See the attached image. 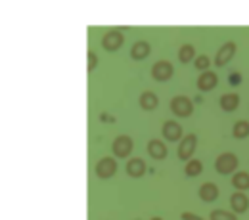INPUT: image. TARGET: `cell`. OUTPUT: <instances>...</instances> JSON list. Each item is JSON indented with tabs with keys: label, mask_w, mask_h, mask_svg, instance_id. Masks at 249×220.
Listing matches in <instances>:
<instances>
[{
	"label": "cell",
	"mask_w": 249,
	"mask_h": 220,
	"mask_svg": "<svg viewBox=\"0 0 249 220\" xmlns=\"http://www.w3.org/2000/svg\"><path fill=\"white\" fill-rule=\"evenodd\" d=\"M171 111L177 117H190L194 113V103L186 96H175L171 100Z\"/></svg>",
	"instance_id": "obj_1"
},
{
	"label": "cell",
	"mask_w": 249,
	"mask_h": 220,
	"mask_svg": "<svg viewBox=\"0 0 249 220\" xmlns=\"http://www.w3.org/2000/svg\"><path fill=\"white\" fill-rule=\"evenodd\" d=\"M238 165H240L238 157H236L234 153H230V152H226V153L218 155L217 161H215V169H217L218 174H230V172H234V170H236V167H238Z\"/></svg>",
	"instance_id": "obj_2"
},
{
	"label": "cell",
	"mask_w": 249,
	"mask_h": 220,
	"mask_svg": "<svg viewBox=\"0 0 249 220\" xmlns=\"http://www.w3.org/2000/svg\"><path fill=\"white\" fill-rule=\"evenodd\" d=\"M117 172V161L113 157H102L96 163V176L102 180L111 178Z\"/></svg>",
	"instance_id": "obj_3"
},
{
	"label": "cell",
	"mask_w": 249,
	"mask_h": 220,
	"mask_svg": "<svg viewBox=\"0 0 249 220\" xmlns=\"http://www.w3.org/2000/svg\"><path fill=\"white\" fill-rule=\"evenodd\" d=\"M175 69H173V63L167 62V60H161V62H156L154 67H152V77L156 79L157 83H165L173 77Z\"/></svg>",
	"instance_id": "obj_4"
},
{
	"label": "cell",
	"mask_w": 249,
	"mask_h": 220,
	"mask_svg": "<svg viewBox=\"0 0 249 220\" xmlns=\"http://www.w3.org/2000/svg\"><path fill=\"white\" fill-rule=\"evenodd\" d=\"M113 153L117 155V157H128L130 155V152H132V148H134V142H132V138L130 136H126V134H121V136H117L115 140H113Z\"/></svg>",
	"instance_id": "obj_5"
},
{
	"label": "cell",
	"mask_w": 249,
	"mask_h": 220,
	"mask_svg": "<svg viewBox=\"0 0 249 220\" xmlns=\"http://www.w3.org/2000/svg\"><path fill=\"white\" fill-rule=\"evenodd\" d=\"M196 146H197V136L196 134H186L180 140V146H178V159L190 161L194 152H196Z\"/></svg>",
	"instance_id": "obj_6"
},
{
	"label": "cell",
	"mask_w": 249,
	"mask_h": 220,
	"mask_svg": "<svg viewBox=\"0 0 249 220\" xmlns=\"http://www.w3.org/2000/svg\"><path fill=\"white\" fill-rule=\"evenodd\" d=\"M123 40L124 38L121 31H107L102 36V46L107 52H115V50H119L123 46Z\"/></svg>",
	"instance_id": "obj_7"
},
{
	"label": "cell",
	"mask_w": 249,
	"mask_h": 220,
	"mask_svg": "<svg viewBox=\"0 0 249 220\" xmlns=\"http://www.w3.org/2000/svg\"><path fill=\"white\" fill-rule=\"evenodd\" d=\"M234 54H236V42L228 40V42H224V44L220 46V50L217 52L215 63H217L218 67H222V65H226V63L234 58Z\"/></svg>",
	"instance_id": "obj_8"
},
{
	"label": "cell",
	"mask_w": 249,
	"mask_h": 220,
	"mask_svg": "<svg viewBox=\"0 0 249 220\" xmlns=\"http://www.w3.org/2000/svg\"><path fill=\"white\" fill-rule=\"evenodd\" d=\"M218 79L217 75L213 73V71H205V73H201L199 77H197V88L201 90V92H211L215 86H217Z\"/></svg>",
	"instance_id": "obj_9"
},
{
	"label": "cell",
	"mask_w": 249,
	"mask_h": 220,
	"mask_svg": "<svg viewBox=\"0 0 249 220\" xmlns=\"http://www.w3.org/2000/svg\"><path fill=\"white\" fill-rule=\"evenodd\" d=\"M163 136H165L169 142L182 140V126L178 125L177 121H165V123H163Z\"/></svg>",
	"instance_id": "obj_10"
},
{
	"label": "cell",
	"mask_w": 249,
	"mask_h": 220,
	"mask_svg": "<svg viewBox=\"0 0 249 220\" xmlns=\"http://www.w3.org/2000/svg\"><path fill=\"white\" fill-rule=\"evenodd\" d=\"M150 52H152L150 42H146V40H138V42H134V44H132V48H130V58H132V60H136V62H140V60L148 58V56H150Z\"/></svg>",
	"instance_id": "obj_11"
},
{
	"label": "cell",
	"mask_w": 249,
	"mask_h": 220,
	"mask_svg": "<svg viewBox=\"0 0 249 220\" xmlns=\"http://www.w3.org/2000/svg\"><path fill=\"white\" fill-rule=\"evenodd\" d=\"M230 207H232V211H236L238 215H242V213H246L249 209V199L246 193H242V191H236L232 197H230Z\"/></svg>",
	"instance_id": "obj_12"
},
{
	"label": "cell",
	"mask_w": 249,
	"mask_h": 220,
	"mask_svg": "<svg viewBox=\"0 0 249 220\" xmlns=\"http://www.w3.org/2000/svg\"><path fill=\"white\" fill-rule=\"evenodd\" d=\"M144 172H146V163L140 157L130 159V161L126 163V174H128L130 178H140V176H144Z\"/></svg>",
	"instance_id": "obj_13"
},
{
	"label": "cell",
	"mask_w": 249,
	"mask_h": 220,
	"mask_svg": "<svg viewBox=\"0 0 249 220\" xmlns=\"http://www.w3.org/2000/svg\"><path fill=\"white\" fill-rule=\"evenodd\" d=\"M148 153H150V157L154 159H165L167 157V146L161 142V140H157V138H154V140H150L148 142Z\"/></svg>",
	"instance_id": "obj_14"
},
{
	"label": "cell",
	"mask_w": 249,
	"mask_h": 220,
	"mask_svg": "<svg viewBox=\"0 0 249 220\" xmlns=\"http://www.w3.org/2000/svg\"><path fill=\"white\" fill-rule=\"evenodd\" d=\"M220 109L222 111H234V109H238V105H240V96L234 94V92H228V94H222L220 96Z\"/></svg>",
	"instance_id": "obj_15"
},
{
	"label": "cell",
	"mask_w": 249,
	"mask_h": 220,
	"mask_svg": "<svg viewBox=\"0 0 249 220\" xmlns=\"http://www.w3.org/2000/svg\"><path fill=\"white\" fill-rule=\"evenodd\" d=\"M199 197H201V201H205V203L215 201V199L218 197L217 184H213V182H205V184L199 188Z\"/></svg>",
	"instance_id": "obj_16"
},
{
	"label": "cell",
	"mask_w": 249,
	"mask_h": 220,
	"mask_svg": "<svg viewBox=\"0 0 249 220\" xmlns=\"http://www.w3.org/2000/svg\"><path fill=\"white\" fill-rule=\"evenodd\" d=\"M157 103H159L157 96L154 94V92H150V90H146L144 94L140 96V107H142L144 111H152V109H156Z\"/></svg>",
	"instance_id": "obj_17"
},
{
	"label": "cell",
	"mask_w": 249,
	"mask_h": 220,
	"mask_svg": "<svg viewBox=\"0 0 249 220\" xmlns=\"http://www.w3.org/2000/svg\"><path fill=\"white\" fill-rule=\"evenodd\" d=\"M232 186L238 189V191H242V189H248L249 188V174L246 170H242V172H236L234 176H232Z\"/></svg>",
	"instance_id": "obj_18"
},
{
	"label": "cell",
	"mask_w": 249,
	"mask_h": 220,
	"mask_svg": "<svg viewBox=\"0 0 249 220\" xmlns=\"http://www.w3.org/2000/svg\"><path fill=\"white\" fill-rule=\"evenodd\" d=\"M178 60L182 63H190L192 60H196V50L192 44H182L178 48Z\"/></svg>",
	"instance_id": "obj_19"
},
{
	"label": "cell",
	"mask_w": 249,
	"mask_h": 220,
	"mask_svg": "<svg viewBox=\"0 0 249 220\" xmlns=\"http://www.w3.org/2000/svg\"><path fill=\"white\" fill-rule=\"evenodd\" d=\"M201 170H203V163H201L199 159H190V161H188V165H186V169H184L186 176H190V178H194V176L201 174Z\"/></svg>",
	"instance_id": "obj_20"
},
{
	"label": "cell",
	"mask_w": 249,
	"mask_h": 220,
	"mask_svg": "<svg viewBox=\"0 0 249 220\" xmlns=\"http://www.w3.org/2000/svg\"><path fill=\"white\" fill-rule=\"evenodd\" d=\"M232 134H234V138H238V140H244V138H248L249 136V123L248 121H238L234 128H232Z\"/></svg>",
	"instance_id": "obj_21"
},
{
	"label": "cell",
	"mask_w": 249,
	"mask_h": 220,
	"mask_svg": "<svg viewBox=\"0 0 249 220\" xmlns=\"http://www.w3.org/2000/svg\"><path fill=\"white\" fill-rule=\"evenodd\" d=\"M209 220H238V217H236L234 213H230V211L215 209V211H211V215H209Z\"/></svg>",
	"instance_id": "obj_22"
},
{
	"label": "cell",
	"mask_w": 249,
	"mask_h": 220,
	"mask_svg": "<svg viewBox=\"0 0 249 220\" xmlns=\"http://www.w3.org/2000/svg\"><path fill=\"white\" fill-rule=\"evenodd\" d=\"M194 65H196V69H199V71H209V58L207 56H197L196 60H194Z\"/></svg>",
	"instance_id": "obj_23"
},
{
	"label": "cell",
	"mask_w": 249,
	"mask_h": 220,
	"mask_svg": "<svg viewBox=\"0 0 249 220\" xmlns=\"http://www.w3.org/2000/svg\"><path fill=\"white\" fill-rule=\"evenodd\" d=\"M87 56H89V67H87V71H89V73H92L94 69H96V65H98V56L94 54L92 50H89V54H87Z\"/></svg>",
	"instance_id": "obj_24"
},
{
	"label": "cell",
	"mask_w": 249,
	"mask_h": 220,
	"mask_svg": "<svg viewBox=\"0 0 249 220\" xmlns=\"http://www.w3.org/2000/svg\"><path fill=\"white\" fill-rule=\"evenodd\" d=\"M180 219L182 220H205V219H201V217H197V215H194V213H182Z\"/></svg>",
	"instance_id": "obj_25"
},
{
	"label": "cell",
	"mask_w": 249,
	"mask_h": 220,
	"mask_svg": "<svg viewBox=\"0 0 249 220\" xmlns=\"http://www.w3.org/2000/svg\"><path fill=\"white\" fill-rule=\"evenodd\" d=\"M150 220H163L161 217H154V219H150Z\"/></svg>",
	"instance_id": "obj_26"
}]
</instances>
